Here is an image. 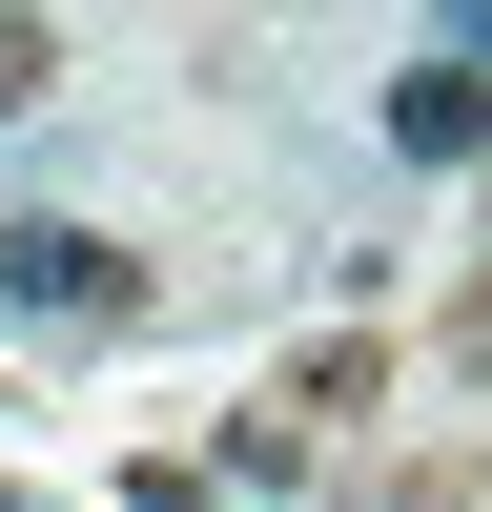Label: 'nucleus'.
<instances>
[{
	"instance_id": "20e7f679",
	"label": "nucleus",
	"mask_w": 492,
	"mask_h": 512,
	"mask_svg": "<svg viewBox=\"0 0 492 512\" xmlns=\"http://www.w3.org/2000/svg\"><path fill=\"white\" fill-rule=\"evenodd\" d=\"M0 512H21V492H0Z\"/></svg>"
},
{
	"instance_id": "7ed1b4c3",
	"label": "nucleus",
	"mask_w": 492,
	"mask_h": 512,
	"mask_svg": "<svg viewBox=\"0 0 492 512\" xmlns=\"http://www.w3.org/2000/svg\"><path fill=\"white\" fill-rule=\"evenodd\" d=\"M41 82H62V41H41V21H0V123H21Z\"/></svg>"
},
{
	"instance_id": "f03ea898",
	"label": "nucleus",
	"mask_w": 492,
	"mask_h": 512,
	"mask_svg": "<svg viewBox=\"0 0 492 512\" xmlns=\"http://www.w3.org/2000/svg\"><path fill=\"white\" fill-rule=\"evenodd\" d=\"M390 144H410V164H472V144H492V82L451 62V41H431V62L390 82Z\"/></svg>"
},
{
	"instance_id": "f257e3e1",
	"label": "nucleus",
	"mask_w": 492,
	"mask_h": 512,
	"mask_svg": "<svg viewBox=\"0 0 492 512\" xmlns=\"http://www.w3.org/2000/svg\"><path fill=\"white\" fill-rule=\"evenodd\" d=\"M0 308H21V328H123V308H144V267H123L103 226L41 205V226H0Z\"/></svg>"
}]
</instances>
